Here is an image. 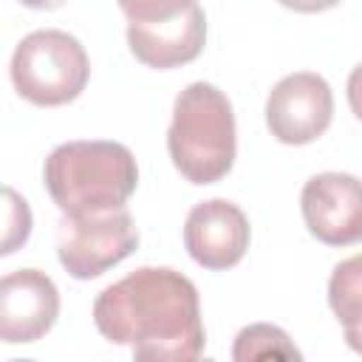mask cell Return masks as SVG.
<instances>
[{"mask_svg":"<svg viewBox=\"0 0 362 362\" xmlns=\"http://www.w3.org/2000/svg\"><path fill=\"white\" fill-rule=\"evenodd\" d=\"M252 240L249 218L226 198H209L195 204L184 221V246L189 257L209 269L223 272L243 260Z\"/></svg>","mask_w":362,"mask_h":362,"instance_id":"cell-8","label":"cell"},{"mask_svg":"<svg viewBox=\"0 0 362 362\" xmlns=\"http://www.w3.org/2000/svg\"><path fill=\"white\" fill-rule=\"evenodd\" d=\"M173 167L189 184H215L229 175L238 153L235 110L229 96L212 82H189L173 105L167 130Z\"/></svg>","mask_w":362,"mask_h":362,"instance_id":"cell-3","label":"cell"},{"mask_svg":"<svg viewBox=\"0 0 362 362\" xmlns=\"http://www.w3.org/2000/svg\"><path fill=\"white\" fill-rule=\"evenodd\" d=\"M25 8H37V11H51V8H59L65 0H20Z\"/></svg>","mask_w":362,"mask_h":362,"instance_id":"cell-17","label":"cell"},{"mask_svg":"<svg viewBox=\"0 0 362 362\" xmlns=\"http://www.w3.org/2000/svg\"><path fill=\"white\" fill-rule=\"evenodd\" d=\"M139 246V229L127 206L62 215L57 235V257L76 280H93L119 266Z\"/></svg>","mask_w":362,"mask_h":362,"instance_id":"cell-5","label":"cell"},{"mask_svg":"<svg viewBox=\"0 0 362 362\" xmlns=\"http://www.w3.org/2000/svg\"><path fill=\"white\" fill-rule=\"evenodd\" d=\"M345 342L351 351L362 354V328H345Z\"/></svg>","mask_w":362,"mask_h":362,"instance_id":"cell-18","label":"cell"},{"mask_svg":"<svg viewBox=\"0 0 362 362\" xmlns=\"http://www.w3.org/2000/svg\"><path fill=\"white\" fill-rule=\"evenodd\" d=\"M303 354L294 348L291 337L269 322H255L238 331L232 359L235 362H255V359H300Z\"/></svg>","mask_w":362,"mask_h":362,"instance_id":"cell-12","label":"cell"},{"mask_svg":"<svg viewBox=\"0 0 362 362\" xmlns=\"http://www.w3.org/2000/svg\"><path fill=\"white\" fill-rule=\"evenodd\" d=\"M277 3L291 11H300V14H320V11L339 6V0H277Z\"/></svg>","mask_w":362,"mask_h":362,"instance_id":"cell-16","label":"cell"},{"mask_svg":"<svg viewBox=\"0 0 362 362\" xmlns=\"http://www.w3.org/2000/svg\"><path fill=\"white\" fill-rule=\"evenodd\" d=\"M334 122L331 85L314 71L286 74L266 96V127L283 144H311Z\"/></svg>","mask_w":362,"mask_h":362,"instance_id":"cell-6","label":"cell"},{"mask_svg":"<svg viewBox=\"0 0 362 362\" xmlns=\"http://www.w3.org/2000/svg\"><path fill=\"white\" fill-rule=\"evenodd\" d=\"M93 325L107 342L127 345L147 362H192L206 345L198 288L170 266H141L102 288Z\"/></svg>","mask_w":362,"mask_h":362,"instance_id":"cell-1","label":"cell"},{"mask_svg":"<svg viewBox=\"0 0 362 362\" xmlns=\"http://www.w3.org/2000/svg\"><path fill=\"white\" fill-rule=\"evenodd\" d=\"M345 90H348V105H351V113L362 122V62L348 74V85H345Z\"/></svg>","mask_w":362,"mask_h":362,"instance_id":"cell-15","label":"cell"},{"mask_svg":"<svg viewBox=\"0 0 362 362\" xmlns=\"http://www.w3.org/2000/svg\"><path fill=\"white\" fill-rule=\"evenodd\" d=\"M59 317V288L40 269H17L0 280V339L25 345L42 339Z\"/></svg>","mask_w":362,"mask_h":362,"instance_id":"cell-9","label":"cell"},{"mask_svg":"<svg viewBox=\"0 0 362 362\" xmlns=\"http://www.w3.org/2000/svg\"><path fill=\"white\" fill-rule=\"evenodd\" d=\"M42 184L62 215L116 209L136 192L139 164L122 141H65L48 153Z\"/></svg>","mask_w":362,"mask_h":362,"instance_id":"cell-2","label":"cell"},{"mask_svg":"<svg viewBox=\"0 0 362 362\" xmlns=\"http://www.w3.org/2000/svg\"><path fill=\"white\" fill-rule=\"evenodd\" d=\"M206 42V14L201 6H195L189 14H184L175 23L139 28L127 25V45L139 62L156 71H170L192 62Z\"/></svg>","mask_w":362,"mask_h":362,"instance_id":"cell-10","label":"cell"},{"mask_svg":"<svg viewBox=\"0 0 362 362\" xmlns=\"http://www.w3.org/2000/svg\"><path fill=\"white\" fill-rule=\"evenodd\" d=\"M8 74L14 90L25 102L37 107H59L85 90L90 79V59L74 34L40 28L17 42Z\"/></svg>","mask_w":362,"mask_h":362,"instance_id":"cell-4","label":"cell"},{"mask_svg":"<svg viewBox=\"0 0 362 362\" xmlns=\"http://www.w3.org/2000/svg\"><path fill=\"white\" fill-rule=\"evenodd\" d=\"M31 235V209L25 198H20L11 187H6V235H3V249L0 255L17 252Z\"/></svg>","mask_w":362,"mask_h":362,"instance_id":"cell-14","label":"cell"},{"mask_svg":"<svg viewBox=\"0 0 362 362\" xmlns=\"http://www.w3.org/2000/svg\"><path fill=\"white\" fill-rule=\"evenodd\" d=\"M328 305L342 328H362V255H351L334 266Z\"/></svg>","mask_w":362,"mask_h":362,"instance_id":"cell-11","label":"cell"},{"mask_svg":"<svg viewBox=\"0 0 362 362\" xmlns=\"http://www.w3.org/2000/svg\"><path fill=\"white\" fill-rule=\"evenodd\" d=\"M300 209L325 246L362 243V181L351 173H317L303 184Z\"/></svg>","mask_w":362,"mask_h":362,"instance_id":"cell-7","label":"cell"},{"mask_svg":"<svg viewBox=\"0 0 362 362\" xmlns=\"http://www.w3.org/2000/svg\"><path fill=\"white\" fill-rule=\"evenodd\" d=\"M116 3L127 17V25H139V28L175 23L198 6V0H116Z\"/></svg>","mask_w":362,"mask_h":362,"instance_id":"cell-13","label":"cell"}]
</instances>
